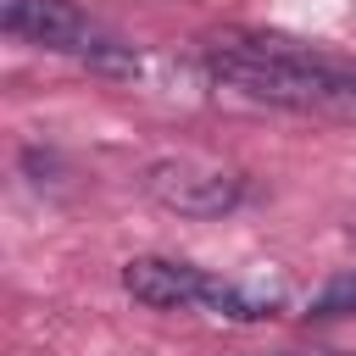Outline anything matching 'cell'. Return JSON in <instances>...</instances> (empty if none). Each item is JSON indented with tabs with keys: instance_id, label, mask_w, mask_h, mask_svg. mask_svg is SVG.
Instances as JSON below:
<instances>
[{
	"instance_id": "5b68a950",
	"label": "cell",
	"mask_w": 356,
	"mask_h": 356,
	"mask_svg": "<svg viewBox=\"0 0 356 356\" xmlns=\"http://www.w3.org/2000/svg\"><path fill=\"white\" fill-rule=\"evenodd\" d=\"M356 312V267L334 273L312 300H306V323H334V317H350Z\"/></svg>"
},
{
	"instance_id": "3957f363",
	"label": "cell",
	"mask_w": 356,
	"mask_h": 356,
	"mask_svg": "<svg viewBox=\"0 0 356 356\" xmlns=\"http://www.w3.org/2000/svg\"><path fill=\"white\" fill-rule=\"evenodd\" d=\"M0 22L11 39H28L39 50H56V56H72L95 72H134V50L106 33L89 11H78L72 0H0Z\"/></svg>"
},
{
	"instance_id": "277c9868",
	"label": "cell",
	"mask_w": 356,
	"mask_h": 356,
	"mask_svg": "<svg viewBox=\"0 0 356 356\" xmlns=\"http://www.w3.org/2000/svg\"><path fill=\"white\" fill-rule=\"evenodd\" d=\"M145 189L156 206L178 211V217H222L245 200V178L228 172V167H211V161H195V156H172V161H156L145 172Z\"/></svg>"
},
{
	"instance_id": "8992f818",
	"label": "cell",
	"mask_w": 356,
	"mask_h": 356,
	"mask_svg": "<svg viewBox=\"0 0 356 356\" xmlns=\"http://www.w3.org/2000/svg\"><path fill=\"white\" fill-rule=\"evenodd\" d=\"M350 239H356V228H350Z\"/></svg>"
},
{
	"instance_id": "6da1fadb",
	"label": "cell",
	"mask_w": 356,
	"mask_h": 356,
	"mask_svg": "<svg viewBox=\"0 0 356 356\" xmlns=\"http://www.w3.org/2000/svg\"><path fill=\"white\" fill-rule=\"evenodd\" d=\"M206 72L245 100L328 117L356 128V61H334L284 33H217L206 44Z\"/></svg>"
},
{
	"instance_id": "7a4b0ae2",
	"label": "cell",
	"mask_w": 356,
	"mask_h": 356,
	"mask_svg": "<svg viewBox=\"0 0 356 356\" xmlns=\"http://www.w3.org/2000/svg\"><path fill=\"white\" fill-rule=\"evenodd\" d=\"M122 289L150 312H217L234 323H261L284 306V289L217 278V273H206L195 261H172V256H134L122 267Z\"/></svg>"
}]
</instances>
